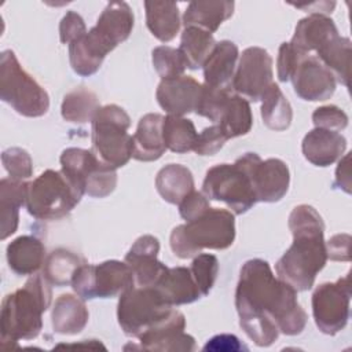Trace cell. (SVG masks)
Returning a JSON list of instances; mask_svg holds the SVG:
<instances>
[{
  "instance_id": "obj_23",
  "label": "cell",
  "mask_w": 352,
  "mask_h": 352,
  "mask_svg": "<svg viewBox=\"0 0 352 352\" xmlns=\"http://www.w3.org/2000/svg\"><path fill=\"white\" fill-rule=\"evenodd\" d=\"M239 51L235 43L223 40L216 43L204 67L205 84L231 91Z\"/></svg>"
},
{
  "instance_id": "obj_27",
  "label": "cell",
  "mask_w": 352,
  "mask_h": 352,
  "mask_svg": "<svg viewBox=\"0 0 352 352\" xmlns=\"http://www.w3.org/2000/svg\"><path fill=\"white\" fill-rule=\"evenodd\" d=\"M234 1L228 0H198L191 1L184 11L183 23L186 28H199L208 33H213L234 12Z\"/></svg>"
},
{
  "instance_id": "obj_40",
  "label": "cell",
  "mask_w": 352,
  "mask_h": 352,
  "mask_svg": "<svg viewBox=\"0 0 352 352\" xmlns=\"http://www.w3.org/2000/svg\"><path fill=\"white\" fill-rule=\"evenodd\" d=\"M190 271L201 294L206 296L212 290L217 278V272H219L217 257L209 253H199L194 257Z\"/></svg>"
},
{
  "instance_id": "obj_32",
  "label": "cell",
  "mask_w": 352,
  "mask_h": 352,
  "mask_svg": "<svg viewBox=\"0 0 352 352\" xmlns=\"http://www.w3.org/2000/svg\"><path fill=\"white\" fill-rule=\"evenodd\" d=\"M214 45L216 40L210 33L194 26L184 28L179 51L184 59L186 67L191 70L202 67Z\"/></svg>"
},
{
  "instance_id": "obj_26",
  "label": "cell",
  "mask_w": 352,
  "mask_h": 352,
  "mask_svg": "<svg viewBox=\"0 0 352 352\" xmlns=\"http://www.w3.org/2000/svg\"><path fill=\"white\" fill-rule=\"evenodd\" d=\"M45 248L33 235H21L7 246V261L18 275H33L44 264Z\"/></svg>"
},
{
  "instance_id": "obj_12",
  "label": "cell",
  "mask_w": 352,
  "mask_h": 352,
  "mask_svg": "<svg viewBox=\"0 0 352 352\" xmlns=\"http://www.w3.org/2000/svg\"><path fill=\"white\" fill-rule=\"evenodd\" d=\"M351 272L336 282L319 285L312 294V315L318 329L329 336L340 333L349 319Z\"/></svg>"
},
{
  "instance_id": "obj_41",
  "label": "cell",
  "mask_w": 352,
  "mask_h": 352,
  "mask_svg": "<svg viewBox=\"0 0 352 352\" xmlns=\"http://www.w3.org/2000/svg\"><path fill=\"white\" fill-rule=\"evenodd\" d=\"M1 162L10 177L14 180L25 182L33 175V162L26 150L11 147L3 151Z\"/></svg>"
},
{
  "instance_id": "obj_15",
  "label": "cell",
  "mask_w": 352,
  "mask_h": 352,
  "mask_svg": "<svg viewBox=\"0 0 352 352\" xmlns=\"http://www.w3.org/2000/svg\"><path fill=\"white\" fill-rule=\"evenodd\" d=\"M186 318L173 309L172 314L160 324L147 330L139 337L140 348L147 351L161 352H188L195 349V340L192 336L184 333Z\"/></svg>"
},
{
  "instance_id": "obj_49",
  "label": "cell",
  "mask_w": 352,
  "mask_h": 352,
  "mask_svg": "<svg viewBox=\"0 0 352 352\" xmlns=\"http://www.w3.org/2000/svg\"><path fill=\"white\" fill-rule=\"evenodd\" d=\"M349 158L351 155L346 154L338 164L336 170V182L334 187L344 190L345 192H351V170H349Z\"/></svg>"
},
{
  "instance_id": "obj_47",
  "label": "cell",
  "mask_w": 352,
  "mask_h": 352,
  "mask_svg": "<svg viewBox=\"0 0 352 352\" xmlns=\"http://www.w3.org/2000/svg\"><path fill=\"white\" fill-rule=\"evenodd\" d=\"M351 236L348 234H337L326 242L327 258L333 261H349Z\"/></svg>"
},
{
  "instance_id": "obj_33",
  "label": "cell",
  "mask_w": 352,
  "mask_h": 352,
  "mask_svg": "<svg viewBox=\"0 0 352 352\" xmlns=\"http://www.w3.org/2000/svg\"><path fill=\"white\" fill-rule=\"evenodd\" d=\"M217 125L227 139L246 135L253 125V116L249 102L239 95L231 94Z\"/></svg>"
},
{
  "instance_id": "obj_48",
  "label": "cell",
  "mask_w": 352,
  "mask_h": 352,
  "mask_svg": "<svg viewBox=\"0 0 352 352\" xmlns=\"http://www.w3.org/2000/svg\"><path fill=\"white\" fill-rule=\"evenodd\" d=\"M204 351H248V348L234 334H217L212 337L202 348Z\"/></svg>"
},
{
  "instance_id": "obj_17",
  "label": "cell",
  "mask_w": 352,
  "mask_h": 352,
  "mask_svg": "<svg viewBox=\"0 0 352 352\" xmlns=\"http://www.w3.org/2000/svg\"><path fill=\"white\" fill-rule=\"evenodd\" d=\"M160 241L153 235H142L125 254V263L129 265L135 283L140 287H154L168 267L157 256Z\"/></svg>"
},
{
  "instance_id": "obj_8",
  "label": "cell",
  "mask_w": 352,
  "mask_h": 352,
  "mask_svg": "<svg viewBox=\"0 0 352 352\" xmlns=\"http://www.w3.org/2000/svg\"><path fill=\"white\" fill-rule=\"evenodd\" d=\"M131 118L117 104L102 106L92 120V153L106 165L117 169L132 157Z\"/></svg>"
},
{
  "instance_id": "obj_45",
  "label": "cell",
  "mask_w": 352,
  "mask_h": 352,
  "mask_svg": "<svg viewBox=\"0 0 352 352\" xmlns=\"http://www.w3.org/2000/svg\"><path fill=\"white\" fill-rule=\"evenodd\" d=\"M87 33V26L80 14L67 11L59 23V37L63 44H72Z\"/></svg>"
},
{
  "instance_id": "obj_24",
  "label": "cell",
  "mask_w": 352,
  "mask_h": 352,
  "mask_svg": "<svg viewBox=\"0 0 352 352\" xmlns=\"http://www.w3.org/2000/svg\"><path fill=\"white\" fill-rule=\"evenodd\" d=\"M154 289L172 307L191 304L202 297L187 267L168 268Z\"/></svg>"
},
{
  "instance_id": "obj_21",
  "label": "cell",
  "mask_w": 352,
  "mask_h": 352,
  "mask_svg": "<svg viewBox=\"0 0 352 352\" xmlns=\"http://www.w3.org/2000/svg\"><path fill=\"white\" fill-rule=\"evenodd\" d=\"M346 148V139L336 131L314 128L309 131L301 144L307 161L316 166H329L340 160Z\"/></svg>"
},
{
  "instance_id": "obj_31",
  "label": "cell",
  "mask_w": 352,
  "mask_h": 352,
  "mask_svg": "<svg viewBox=\"0 0 352 352\" xmlns=\"http://www.w3.org/2000/svg\"><path fill=\"white\" fill-rule=\"evenodd\" d=\"M352 47L348 37H334L316 51V58L333 74L337 82L348 87Z\"/></svg>"
},
{
  "instance_id": "obj_22",
  "label": "cell",
  "mask_w": 352,
  "mask_h": 352,
  "mask_svg": "<svg viewBox=\"0 0 352 352\" xmlns=\"http://www.w3.org/2000/svg\"><path fill=\"white\" fill-rule=\"evenodd\" d=\"M164 116L148 113L139 120L136 132L132 136V158L143 162L155 161L166 150L162 138Z\"/></svg>"
},
{
  "instance_id": "obj_36",
  "label": "cell",
  "mask_w": 352,
  "mask_h": 352,
  "mask_svg": "<svg viewBox=\"0 0 352 352\" xmlns=\"http://www.w3.org/2000/svg\"><path fill=\"white\" fill-rule=\"evenodd\" d=\"M261 100V118L264 125L272 131L287 129L293 120V110L280 88L274 82Z\"/></svg>"
},
{
  "instance_id": "obj_4",
  "label": "cell",
  "mask_w": 352,
  "mask_h": 352,
  "mask_svg": "<svg viewBox=\"0 0 352 352\" xmlns=\"http://www.w3.org/2000/svg\"><path fill=\"white\" fill-rule=\"evenodd\" d=\"M235 239V219L227 209L210 208L202 216L175 227L169 245L179 258H190L204 249L223 250Z\"/></svg>"
},
{
  "instance_id": "obj_19",
  "label": "cell",
  "mask_w": 352,
  "mask_h": 352,
  "mask_svg": "<svg viewBox=\"0 0 352 352\" xmlns=\"http://www.w3.org/2000/svg\"><path fill=\"white\" fill-rule=\"evenodd\" d=\"M252 182L257 202H278L289 190L290 172L279 158L261 160L252 172Z\"/></svg>"
},
{
  "instance_id": "obj_6",
  "label": "cell",
  "mask_w": 352,
  "mask_h": 352,
  "mask_svg": "<svg viewBox=\"0 0 352 352\" xmlns=\"http://www.w3.org/2000/svg\"><path fill=\"white\" fill-rule=\"evenodd\" d=\"M82 195L62 170L47 169L28 183L25 206L38 220H59L73 210Z\"/></svg>"
},
{
  "instance_id": "obj_1",
  "label": "cell",
  "mask_w": 352,
  "mask_h": 352,
  "mask_svg": "<svg viewBox=\"0 0 352 352\" xmlns=\"http://www.w3.org/2000/svg\"><path fill=\"white\" fill-rule=\"evenodd\" d=\"M239 326L257 346L272 345L279 333L297 336L307 326V314L297 301V290L275 278L261 258L248 260L235 290Z\"/></svg>"
},
{
  "instance_id": "obj_34",
  "label": "cell",
  "mask_w": 352,
  "mask_h": 352,
  "mask_svg": "<svg viewBox=\"0 0 352 352\" xmlns=\"http://www.w3.org/2000/svg\"><path fill=\"white\" fill-rule=\"evenodd\" d=\"M84 264V260L63 248L55 249L48 254V257L44 261L43 268V276L47 279L48 283L62 287L72 285L73 276L76 271Z\"/></svg>"
},
{
  "instance_id": "obj_38",
  "label": "cell",
  "mask_w": 352,
  "mask_h": 352,
  "mask_svg": "<svg viewBox=\"0 0 352 352\" xmlns=\"http://www.w3.org/2000/svg\"><path fill=\"white\" fill-rule=\"evenodd\" d=\"M151 55H153V66L158 73V76L161 77V80L183 76L186 70V63L179 48H173L169 45H160L153 50Z\"/></svg>"
},
{
  "instance_id": "obj_18",
  "label": "cell",
  "mask_w": 352,
  "mask_h": 352,
  "mask_svg": "<svg viewBox=\"0 0 352 352\" xmlns=\"http://www.w3.org/2000/svg\"><path fill=\"white\" fill-rule=\"evenodd\" d=\"M201 85L191 76H179L175 78L161 80L158 84L155 98L158 104L172 116L183 117L191 111H195Z\"/></svg>"
},
{
  "instance_id": "obj_13",
  "label": "cell",
  "mask_w": 352,
  "mask_h": 352,
  "mask_svg": "<svg viewBox=\"0 0 352 352\" xmlns=\"http://www.w3.org/2000/svg\"><path fill=\"white\" fill-rule=\"evenodd\" d=\"M272 77V58L270 54L264 48L249 47L236 63L231 88L236 95L258 102L274 84Z\"/></svg>"
},
{
  "instance_id": "obj_11",
  "label": "cell",
  "mask_w": 352,
  "mask_h": 352,
  "mask_svg": "<svg viewBox=\"0 0 352 352\" xmlns=\"http://www.w3.org/2000/svg\"><path fill=\"white\" fill-rule=\"evenodd\" d=\"M135 286L133 274L126 263L107 260L100 264H82L74 274L72 287L82 300L111 298Z\"/></svg>"
},
{
  "instance_id": "obj_25",
  "label": "cell",
  "mask_w": 352,
  "mask_h": 352,
  "mask_svg": "<svg viewBox=\"0 0 352 352\" xmlns=\"http://www.w3.org/2000/svg\"><path fill=\"white\" fill-rule=\"evenodd\" d=\"M88 319L89 314L81 297L66 293L56 298L51 314V323L55 333L66 336L78 334L87 326Z\"/></svg>"
},
{
  "instance_id": "obj_37",
  "label": "cell",
  "mask_w": 352,
  "mask_h": 352,
  "mask_svg": "<svg viewBox=\"0 0 352 352\" xmlns=\"http://www.w3.org/2000/svg\"><path fill=\"white\" fill-rule=\"evenodd\" d=\"M197 129L194 122L188 118L168 114L164 117L162 138L166 148L173 153H187L194 148L197 140Z\"/></svg>"
},
{
  "instance_id": "obj_35",
  "label": "cell",
  "mask_w": 352,
  "mask_h": 352,
  "mask_svg": "<svg viewBox=\"0 0 352 352\" xmlns=\"http://www.w3.org/2000/svg\"><path fill=\"white\" fill-rule=\"evenodd\" d=\"M99 109L100 104L95 92L85 87H78L65 95L60 113L62 117L69 122L85 124L89 121L92 122Z\"/></svg>"
},
{
  "instance_id": "obj_30",
  "label": "cell",
  "mask_w": 352,
  "mask_h": 352,
  "mask_svg": "<svg viewBox=\"0 0 352 352\" xmlns=\"http://www.w3.org/2000/svg\"><path fill=\"white\" fill-rule=\"evenodd\" d=\"M146 23L151 34L162 43L176 37L180 29L179 7L173 1H144Z\"/></svg>"
},
{
  "instance_id": "obj_39",
  "label": "cell",
  "mask_w": 352,
  "mask_h": 352,
  "mask_svg": "<svg viewBox=\"0 0 352 352\" xmlns=\"http://www.w3.org/2000/svg\"><path fill=\"white\" fill-rule=\"evenodd\" d=\"M230 95L231 94L228 89L216 88L204 82L201 85V95L195 113L198 116L209 118L213 122H219Z\"/></svg>"
},
{
  "instance_id": "obj_2",
  "label": "cell",
  "mask_w": 352,
  "mask_h": 352,
  "mask_svg": "<svg viewBox=\"0 0 352 352\" xmlns=\"http://www.w3.org/2000/svg\"><path fill=\"white\" fill-rule=\"evenodd\" d=\"M293 243L275 264L276 275L297 292L309 290L327 261L324 223L311 205L296 206L289 216Z\"/></svg>"
},
{
  "instance_id": "obj_5",
  "label": "cell",
  "mask_w": 352,
  "mask_h": 352,
  "mask_svg": "<svg viewBox=\"0 0 352 352\" xmlns=\"http://www.w3.org/2000/svg\"><path fill=\"white\" fill-rule=\"evenodd\" d=\"M261 161L256 153H246L234 164H219L208 169L202 192L208 199L224 202L235 214L248 212L256 202L252 172Z\"/></svg>"
},
{
  "instance_id": "obj_9",
  "label": "cell",
  "mask_w": 352,
  "mask_h": 352,
  "mask_svg": "<svg viewBox=\"0 0 352 352\" xmlns=\"http://www.w3.org/2000/svg\"><path fill=\"white\" fill-rule=\"evenodd\" d=\"M172 311V305L154 287L133 286L120 296L117 319L126 336L139 338L147 330L165 320Z\"/></svg>"
},
{
  "instance_id": "obj_42",
  "label": "cell",
  "mask_w": 352,
  "mask_h": 352,
  "mask_svg": "<svg viewBox=\"0 0 352 352\" xmlns=\"http://www.w3.org/2000/svg\"><path fill=\"white\" fill-rule=\"evenodd\" d=\"M312 122L315 128L341 132L348 126V116L340 107L334 104H329V106L318 107L312 113Z\"/></svg>"
},
{
  "instance_id": "obj_43",
  "label": "cell",
  "mask_w": 352,
  "mask_h": 352,
  "mask_svg": "<svg viewBox=\"0 0 352 352\" xmlns=\"http://www.w3.org/2000/svg\"><path fill=\"white\" fill-rule=\"evenodd\" d=\"M227 140L228 139L226 138L220 126L212 125L205 128L201 133H198L192 150L198 155H214L217 151L221 150Z\"/></svg>"
},
{
  "instance_id": "obj_16",
  "label": "cell",
  "mask_w": 352,
  "mask_h": 352,
  "mask_svg": "<svg viewBox=\"0 0 352 352\" xmlns=\"http://www.w3.org/2000/svg\"><path fill=\"white\" fill-rule=\"evenodd\" d=\"M294 92L304 100L322 102L333 96L336 78L316 56L304 58L292 76Z\"/></svg>"
},
{
  "instance_id": "obj_3",
  "label": "cell",
  "mask_w": 352,
  "mask_h": 352,
  "mask_svg": "<svg viewBox=\"0 0 352 352\" xmlns=\"http://www.w3.org/2000/svg\"><path fill=\"white\" fill-rule=\"evenodd\" d=\"M51 287L43 275H33L21 289L6 296L0 312L1 344L36 338L43 327V314L51 304Z\"/></svg>"
},
{
  "instance_id": "obj_46",
  "label": "cell",
  "mask_w": 352,
  "mask_h": 352,
  "mask_svg": "<svg viewBox=\"0 0 352 352\" xmlns=\"http://www.w3.org/2000/svg\"><path fill=\"white\" fill-rule=\"evenodd\" d=\"M208 209H210L209 199L204 195V192H198L195 190L179 204V213L186 221H191L202 216Z\"/></svg>"
},
{
  "instance_id": "obj_28",
  "label": "cell",
  "mask_w": 352,
  "mask_h": 352,
  "mask_svg": "<svg viewBox=\"0 0 352 352\" xmlns=\"http://www.w3.org/2000/svg\"><path fill=\"white\" fill-rule=\"evenodd\" d=\"M28 183L4 177L0 182V212L1 226L0 238L6 239L18 228L19 208L26 202Z\"/></svg>"
},
{
  "instance_id": "obj_20",
  "label": "cell",
  "mask_w": 352,
  "mask_h": 352,
  "mask_svg": "<svg viewBox=\"0 0 352 352\" xmlns=\"http://www.w3.org/2000/svg\"><path fill=\"white\" fill-rule=\"evenodd\" d=\"M337 36L340 34L333 19L326 15L311 14L297 22L290 44L298 54L308 56L309 52H316Z\"/></svg>"
},
{
  "instance_id": "obj_14",
  "label": "cell",
  "mask_w": 352,
  "mask_h": 352,
  "mask_svg": "<svg viewBox=\"0 0 352 352\" xmlns=\"http://www.w3.org/2000/svg\"><path fill=\"white\" fill-rule=\"evenodd\" d=\"M133 28V12L125 1L109 3L96 25L87 32L85 41L94 52L104 58L118 44L125 41Z\"/></svg>"
},
{
  "instance_id": "obj_29",
  "label": "cell",
  "mask_w": 352,
  "mask_h": 352,
  "mask_svg": "<svg viewBox=\"0 0 352 352\" xmlns=\"http://www.w3.org/2000/svg\"><path fill=\"white\" fill-rule=\"evenodd\" d=\"M155 187L164 201L172 205H179L191 191H194V177L187 166L169 164L157 173Z\"/></svg>"
},
{
  "instance_id": "obj_10",
  "label": "cell",
  "mask_w": 352,
  "mask_h": 352,
  "mask_svg": "<svg viewBox=\"0 0 352 352\" xmlns=\"http://www.w3.org/2000/svg\"><path fill=\"white\" fill-rule=\"evenodd\" d=\"M60 166L65 176L82 194L94 198L110 195L117 186V172L103 164L92 150L70 147L60 154Z\"/></svg>"
},
{
  "instance_id": "obj_7",
  "label": "cell",
  "mask_w": 352,
  "mask_h": 352,
  "mask_svg": "<svg viewBox=\"0 0 352 352\" xmlns=\"http://www.w3.org/2000/svg\"><path fill=\"white\" fill-rule=\"evenodd\" d=\"M0 98L25 117H41L50 109L47 91L25 72L11 50L0 56Z\"/></svg>"
},
{
  "instance_id": "obj_44",
  "label": "cell",
  "mask_w": 352,
  "mask_h": 352,
  "mask_svg": "<svg viewBox=\"0 0 352 352\" xmlns=\"http://www.w3.org/2000/svg\"><path fill=\"white\" fill-rule=\"evenodd\" d=\"M307 56H302L298 54L290 43H282L279 47L278 52V59H276V72H278V78L283 82L289 81L297 69L298 63Z\"/></svg>"
}]
</instances>
